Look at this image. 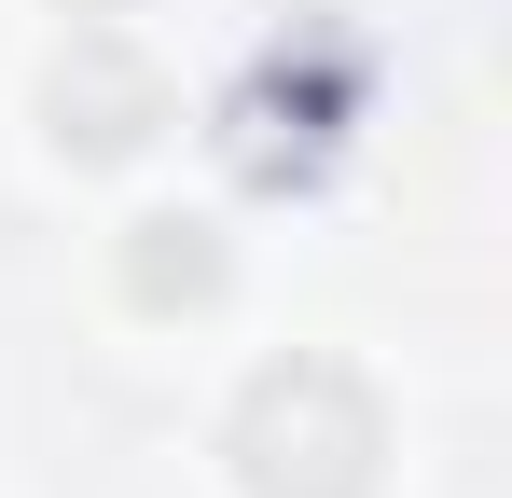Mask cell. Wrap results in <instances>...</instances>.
<instances>
[{"mask_svg":"<svg viewBox=\"0 0 512 498\" xmlns=\"http://www.w3.org/2000/svg\"><path fill=\"white\" fill-rule=\"evenodd\" d=\"M56 139H84V153H125V139H153V83H139L111 42H97V56H84V83L56 70Z\"/></svg>","mask_w":512,"mask_h":498,"instance_id":"cell-1","label":"cell"}]
</instances>
